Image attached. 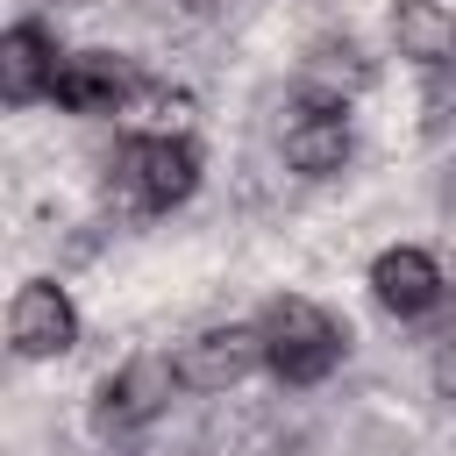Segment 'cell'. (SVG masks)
<instances>
[{"label": "cell", "mask_w": 456, "mask_h": 456, "mask_svg": "<svg viewBox=\"0 0 456 456\" xmlns=\"http://www.w3.org/2000/svg\"><path fill=\"white\" fill-rule=\"evenodd\" d=\"M256 363H264V335H256V328H207V335L185 342L178 385H192V392H228V385H242Z\"/></svg>", "instance_id": "obj_5"}, {"label": "cell", "mask_w": 456, "mask_h": 456, "mask_svg": "<svg viewBox=\"0 0 456 456\" xmlns=\"http://www.w3.org/2000/svg\"><path fill=\"white\" fill-rule=\"evenodd\" d=\"M306 449H314V428L285 406H264V413L235 420V456H306Z\"/></svg>", "instance_id": "obj_12"}, {"label": "cell", "mask_w": 456, "mask_h": 456, "mask_svg": "<svg viewBox=\"0 0 456 456\" xmlns=\"http://www.w3.org/2000/svg\"><path fill=\"white\" fill-rule=\"evenodd\" d=\"M171 385H178V363H164V356H128V363L100 385L93 428H100L107 442H128L135 428H150V420L171 406Z\"/></svg>", "instance_id": "obj_3"}, {"label": "cell", "mask_w": 456, "mask_h": 456, "mask_svg": "<svg viewBox=\"0 0 456 456\" xmlns=\"http://www.w3.org/2000/svg\"><path fill=\"white\" fill-rule=\"evenodd\" d=\"M299 78L335 107L342 93H363V86H370V57H363L356 36H314L306 57H299Z\"/></svg>", "instance_id": "obj_11"}, {"label": "cell", "mask_w": 456, "mask_h": 456, "mask_svg": "<svg viewBox=\"0 0 456 456\" xmlns=\"http://www.w3.org/2000/svg\"><path fill=\"white\" fill-rule=\"evenodd\" d=\"M285 164H292L299 178H335V171L349 164V121H342L328 100L299 107V114L285 121Z\"/></svg>", "instance_id": "obj_9"}, {"label": "cell", "mask_w": 456, "mask_h": 456, "mask_svg": "<svg viewBox=\"0 0 456 456\" xmlns=\"http://www.w3.org/2000/svg\"><path fill=\"white\" fill-rule=\"evenodd\" d=\"M435 385H442V392H449V399H456V342H449V349H442V356H435Z\"/></svg>", "instance_id": "obj_13"}, {"label": "cell", "mask_w": 456, "mask_h": 456, "mask_svg": "<svg viewBox=\"0 0 456 456\" xmlns=\"http://www.w3.org/2000/svg\"><path fill=\"white\" fill-rule=\"evenodd\" d=\"M128 93H142V78L107 50L64 57V71H57V107H71V114H114Z\"/></svg>", "instance_id": "obj_8"}, {"label": "cell", "mask_w": 456, "mask_h": 456, "mask_svg": "<svg viewBox=\"0 0 456 456\" xmlns=\"http://www.w3.org/2000/svg\"><path fill=\"white\" fill-rule=\"evenodd\" d=\"M157 456H207V449H192V442H178V449H157Z\"/></svg>", "instance_id": "obj_14"}, {"label": "cell", "mask_w": 456, "mask_h": 456, "mask_svg": "<svg viewBox=\"0 0 456 456\" xmlns=\"http://www.w3.org/2000/svg\"><path fill=\"white\" fill-rule=\"evenodd\" d=\"M392 43H399V57H413L428 71H449L456 64V7H442V0H399L392 7Z\"/></svg>", "instance_id": "obj_10"}, {"label": "cell", "mask_w": 456, "mask_h": 456, "mask_svg": "<svg viewBox=\"0 0 456 456\" xmlns=\"http://www.w3.org/2000/svg\"><path fill=\"white\" fill-rule=\"evenodd\" d=\"M57 43H50V28H36V21H14L7 36H0V93H7V107H28V100H43V93H57Z\"/></svg>", "instance_id": "obj_6"}, {"label": "cell", "mask_w": 456, "mask_h": 456, "mask_svg": "<svg viewBox=\"0 0 456 456\" xmlns=\"http://www.w3.org/2000/svg\"><path fill=\"white\" fill-rule=\"evenodd\" d=\"M264 363L285 378V385H321L335 363H342V328L335 314H321L314 299H271L264 306Z\"/></svg>", "instance_id": "obj_1"}, {"label": "cell", "mask_w": 456, "mask_h": 456, "mask_svg": "<svg viewBox=\"0 0 456 456\" xmlns=\"http://www.w3.org/2000/svg\"><path fill=\"white\" fill-rule=\"evenodd\" d=\"M114 185H121L135 207L164 214V207H178V200L200 185V150H192L185 135H142V142H128V150L114 157Z\"/></svg>", "instance_id": "obj_2"}, {"label": "cell", "mask_w": 456, "mask_h": 456, "mask_svg": "<svg viewBox=\"0 0 456 456\" xmlns=\"http://www.w3.org/2000/svg\"><path fill=\"white\" fill-rule=\"evenodd\" d=\"M442 207H449V214H456V171H449V185H442Z\"/></svg>", "instance_id": "obj_15"}, {"label": "cell", "mask_w": 456, "mask_h": 456, "mask_svg": "<svg viewBox=\"0 0 456 456\" xmlns=\"http://www.w3.org/2000/svg\"><path fill=\"white\" fill-rule=\"evenodd\" d=\"M7 342H14V356H64L78 342V314H71L64 285H50V278L21 285L7 306Z\"/></svg>", "instance_id": "obj_4"}, {"label": "cell", "mask_w": 456, "mask_h": 456, "mask_svg": "<svg viewBox=\"0 0 456 456\" xmlns=\"http://www.w3.org/2000/svg\"><path fill=\"white\" fill-rule=\"evenodd\" d=\"M370 292H378V306H385V314L420 321V314H435V306H442V271H435V256H428V249H385V256L370 264Z\"/></svg>", "instance_id": "obj_7"}]
</instances>
